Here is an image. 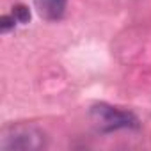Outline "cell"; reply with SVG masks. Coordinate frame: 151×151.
I'll return each instance as SVG.
<instances>
[{"label": "cell", "instance_id": "cell-3", "mask_svg": "<svg viewBox=\"0 0 151 151\" xmlns=\"http://www.w3.org/2000/svg\"><path fill=\"white\" fill-rule=\"evenodd\" d=\"M66 4L68 0H34V6L39 13L41 18L55 22L60 20L64 11H66Z\"/></svg>", "mask_w": 151, "mask_h": 151}, {"label": "cell", "instance_id": "cell-5", "mask_svg": "<svg viewBox=\"0 0 151 151\" xmlns=\"http://www.w3.org/2000/svg\"><path fill=\"white\" fill-rule=\"evenodd\" d=\"M16 23H18V22H16V18H14L13 14H6V16L0 18V30H2V32H7V30L14 29Z\"/></svg>", "mask_w": 151, "mask_h": 151}, {"label": "cell", "instance_id": "cell-2", "mask_svg": "<svg viewBox=\"0 0 151 151\" xmlns=\"http://www.w3.org/2000/svg\"><path fill=\"white\" fill-rule=\"evenodd\" d=\"M91 119L101 132H114L121 128H137L139 121L132 112L110 107L107 103H96L91 107Z\"/></svg>", "mask_w": 151, "mask_h": 151}, {"label": "cell", "instance_id": "cell-1", "mask_svg": "<svg viewBox=\"0 0 151 151\" xmlns=\"http://www.w3.org/2000/svg\"><path fill=\"white\" fill-rule=\"evenodd\" d=\"M45 133L36 126L16 124L4 130L0 139L2 151H37L45 147Z\"/></svg>", "mask_w": 151, "mask_h": 151}, {"label": "cell", "instance_id": "cell-4", "mask_svg": "<svg viewBox=\"0 0 151 151\" xmlns=\"http://www.w3.org/2000/svg\"><path fill=\"white\" fill-rule=\"evenodd\" d=\"M11 14L16 18L18 23H27V22L30 20V11H29V7H27V6H22V4H20V6H14Z\"/></svg>", "mask_w": 151, "mask_h": 151}]
</instances>
